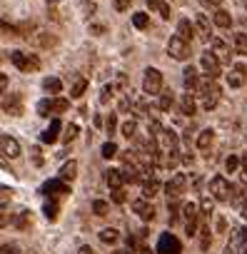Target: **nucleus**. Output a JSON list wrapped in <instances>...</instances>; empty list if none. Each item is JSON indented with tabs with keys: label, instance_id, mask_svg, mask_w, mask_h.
<instances>
[{
	"label": "nucleus",
	"instance_id": "1",
	"mask_svg": "<svg viewBox=\"0 0 247 254\" xmlns=\"http://www.w3.org/2000/svg\"><path fill=\"white\" fill-rule=\"evenodd\" d=\"M197 92H200V97H202V107H205V110H212V107L217 105V100H220V85L215 82V77L202 80V82L197 85Z\"/></svg>",
	"mask_w": 247,
	"mask_h": 254
},
{
	"label": "nucleus",
	"instance_id": "2",
	"mask_svg": "<svg viewBox=\"0 0 247 254\" xmlns=\"http://www.w3.org/2000/svg\"><path fill=\"white\" fill-rule=\"evenodd\" d=\"M70 107V102L65 97H45L38 102V115L40 117H48V115H60Z\"/></svg>",
	"mask_w": 247,
	"mask_h": 254
},
{
	"label": "nucleus",
	"instance_id": "3",
	"mask_svg": "<svg viewBox=\"0 0 247 254\" xmlns=\"http://www.w3.org/2000/svg\"><path fill=\"white\" fill-rule=\"evenodd\" d=\"M10 60H13V65H15L18 70H23V72H35V70H40V58H38V55L15 50V53L10 55Z\"/></svg>",
	"mask_w": 247,
	"mask_h": 254
},
{
	"label": "nucleus",
	"instance_id": "4",
	"mask_svg": "<svg viewBox=\"0 0 247 254\" xmlns=\"http://www.w3.org/2000/svg\"><path fill=\"white\" fill-rule=\"evenodd\" d=\"M40 194H43L45 199H60V197L70 194V187H68V182H63V180L58 177V180H48V182L43 185Z\"/></svg>",
	"mask_w": 247,
	"mask_h": 254
},
{
	"label": "nucleus",
	"instance_id": "5",
	"mask_svg": "<svg viewBox=\"0 0 247 254\" xmlns=\"http://www.w3.org/2000/svg\"><path fill=\"white\" fill-rule=\"evenodd\" d=\"M210 194H212V199H217V202H230L232 185H230L225 177H212V180H210Z\"/></svg>",
	"mask_w": 247,
	"mask_h": 254
},
{
	"label": "nucleus",
	"instance_id": "6",
	"mask_svg": "<svg viewBox=\"0 0 247 254\" xmlns=\"http://www.w3.org/2000/svg\"><path fill=\"white\" fill-rule=\"evenodd\" d=\"M167 55L172 60H187L190 58V43L182 40L180 35H172L170 43H167Z\"/></svg>",
	"mask_w": 247,
	"mask_h": 254
},
{
	"label": "nucleus",
	"instance_id": "7",
	"mask_svg": "<svg viewBox=\"0 0 247 254\" xmlns=\"http://www.w3.org/2000/svg\"><path fill=\"white\" fill-rule=\"evenodd\" d=\"M143 90L148 95H160V90H163V72L155 70V67H148L145 77H143Z\"/></svg>",
	"mask_w": 247,
	"mask_h": 254
},
{
	"label": "nucleus",
	"instance_id": "8",
	"mask_svg": "<svg viewBox=\"0 0 247 254\" xmlns=\"http://www.w3.org/2000/svg\"><path fill=\"white\" fill-rule=\"evenodd\" d=\"M247 247V227H240L230 234V242L225 247V254H242Z\"/></svg>",
	"mask_w": 247,
	"mask_h": 254
},
{
	"label": "nucleus",
	"instance_id": "9",
	"mask_svg": "<svg viewBox=\"0 0 247 254\" xmlns=\"http://www.w3.org/2000/svg\"><path fill=\"white\" fill-rule=\"evenodd\" d=\"M158 254H182L180 239L175 234H170V232L160 234V239H158Z\"/></svg>",
	"mask_w": 247,
	"mask_h": 254
},
{
	"label": "nucleus",
	"instance_id": "10",
	"mask_svg": "<svg viewBox=\"0 0 247 254\" xmlns=\"http://www.w3.org/2000/svg\"><path fill=\"white\" fill-rule=\"evenodd\" d=\"M182 217H185V232H187L190 237H195V234H197V219H200L197 204H192V202L182 204Z\"/></svg>",
	"mask_w": 247,
	"mask_h": 254
},
{
	"label": "nucleus",
	"instance_id": "11",
	"mask_svg": "<svg viewBox=\"0 0 247 254\" xmlns=\"http://www.w3.org/2000/svg\"><path fill=\"white\" fill-rule=\"evenodd\" d=\"M200 63H202V70H205V75L217 80V75H220V65H222V63L215 58V53H212V50H205V53L200 55Z\"/></svg>",
	"mask_w": 247,
	"mask_h": 254
},
{
	"label": "nucleus",
	"instance_id": "12",
	"mask_svg": "<svg viewBox=\"0 0 247 254\" xmlns=\"http://www.w3.org/2000/svg\"><path fill=\"white\" fill-rule=\"evenodd\" d=\"M0 107H3L5 115H13V117L23 115V100H20V95H5L3 102H0Z\"/></svg>",
	"mask_w": 247,
	"mask_h": 254
},
{
	"label": "nucleus",
	"instance_id": "13",
	"mask_svg": "<svg viewBox=\"0 0 247 254\" xmlns=\"http://www.w3.org/2000/svg\"><path fill=\"white\" fill-rule=\"evenodd\" d=\"M133 212H135V214H138L143 222H153V219H155V207H153V204H150L145 197L133 202Z\"/></svg>",
	"mask_w": 247,
	"mask_h": 254
},
{
	"label": "nucleus",
	"instance_id": "14",
	"mask_svg": "<svg viewBox=\"0 0 247 254\" xmlns=\"http://www.w3.org/2000/svg\"><path fill=\"white\" fill-rule=\"evenodd\" d=\"M0 147H3V155L10 157V160L20 157V142L10 135H0Z\"/></svg>",
	"mask_w": 247,
	"mask_h": 254
},
{
	"label": "nucleus",
	"instance_id": "15",
	"mask_svg": "<svg viewBox=\"0 0 247 254\" xmlns=\"http://www.w3.org/2000/svg\"><path fill=\"white\" fill-rule=\"evenodd\" d=\"M185 185H187V180H185V175H175L167 185H165V192H167V197L175 202L182 192H185Z\"/></svg>",
	"mask_w": 247,
	"mask_h": 254
},
{
	"label": "nucleus",
	"instance_id": "16",
	"mask_svg": "<svg viewBox=\"0 0 247 254\" xmlns=\"http://www.w3.org/2000/svg\"><path fill=\"white\" fill-rule=\"evenodd\" d=\"M210 43H212V53H215V58H217L222 65H227V63H230V58H232V55H230L227 43H225V40H220V38H212Z\"/></svg>",
	"mask_w": 247,
	"mask_h": 254
},
{
	"label": "nucleus",
	"instance_id": "17",
	"mask_svg": "<svg viewBox=\"0 0 247 254\" xmlns=\"http://www.w3.org/2000/svg\"><path fill=\"white\" fill-rule=\"evenodd\" d=\"M245 80H247V67L245 65H235L230 70V75H227V85L230 87H242Z\"/></svg>",
	"mask_w": 247,
	"mask_h": 254
},
{
	"label": "nucleus",
	"instance_id": "18",
	"mask_svg": "<svg viewBox=\"0 0 247 254\" xmlns=\"http://www.w3.org/2000/svg\"><path fill=\"white\" fill-rule=\"evenodd\" d=\"M195 33H197V35H200V40H205V43H210V40H212L210 20H207L205 15H197V20H195Z\"/></svg>",
	"mask_w": 247,
	"mask_h": 254
},
{
	"label": "nucleus",
	"instance_id": "19",
	"mask_svg": "<svg viewBox=\"0 0 247 254\" xmlns=\"http://www.w3.org/2000/svg\"><path fill=\"white\" fill-rule=\"evenodd\" d=\"M105 182L110 190H120L122 185H125V175H122V170H107L105 172Z\"/></svg>",
	"mask_w": 247,
	"mask_h": 254
},
{
	"label": "nucleus",
	"instance_id": "20",
	"mask_svg": "<svg viewBox=\"0 0 247 254\" xmlns=\"http://www.w3.org/2000/svg\"><path fill=\"white\" fill-rule=\"evenodd\" d=\"M180 110H182V115H195L197 102H195V95H190V90L180 97Z\"/></svg>",
	"mask_w": 247,
	"mask_h": 254
},
{
	"label": "nucleus",
	"instance_id": "21",
	"mask_svg": "<svg viewBox=\"0 0 247 254\" xmlns=\"http://www.w3.org/2000/svg\"><path fill=\"white\" fill-rule=\"evenodd\" d=\"M75 175H78V162H75V160H68V162L60 167V180H63V182H73Z\"/></svg>",
	"mask_w": 247,
	"mask_h": 254
},
{
	"label": "nucleus",
	"instance_id": "22",
	"mask_svg": "<svg viewBox=\"0 0 247 254\" xmlns=\"http://www.w3.org/2000/svg\"><path fill=\"white\" fill-rule=\"evenodd\" d=\"M158 192H160V182H158L155 177H150V180H143V197H145V199H153V197H158Z\"/></svg>",
	"mask_w": 247,
	"mask_h": 254
},
{
	"label": "nucleus",
	"instance_id": "23",
	"mask_svg": "<svg viewBox=\"0 0 247 254\" xmlns=\"http://www.w3.org/2000/svg\"><path fill=\"white\" fill-rule=\"evenodd\" d=\"M58 135H60V120H53L50 127L43 132V142H45V145H53V142L58 140Z\"/></svg>",
	"mask_w": 247,
	"mask_h": 254
},
{
	"label": "nucleus",
	"instance_id": "24",
	"mask_svg": "<svg viewBox=\"0 0 247 254\" xmlns=\"http://www.w3.org/2000/svg\"><path fill=\"white\" fill-rule=\"evenodd\" d=\"M182 75H185V77H182V80H185V87H187V90H197V85H200L197 70L190 65V67H185V72H182Z\"/></svg>",
	"mask_w": 247,
	"mask_h": 254
},
{
	"label": "nucleus",
	"instance_id": "25",
	"mask_svg": "<svg viewBox=\"0 0 247 254\" xmlns=\"http://www.w3.org/2000/svg\"><path fill=\"white\" fill-rule=\"evenodd\" d=\"M177 35H180L182 40H187V43L195 38V28L190 25V20H180V23H177Z\"/></svg>",
	"mask_w": 247,
	"mask_h": 254
},
{
	"label": "nucleus",
	"instance_id": "26",
	"mask_svg": "<svg viewBox=\"0 0 247 254\" xmlns=\"http://www.w3.org/2000/svg\"><path fill=\"white\" fill-rule=\"evenodd\" d=\"M212 20H215L217 28H230V25H232V15H230L227 10H222V8H217V13H215Z\"/></svg>",
	"mask_w": 247,
	"mask_h": 254
},
{
	"label": "nucleus",
	"instance_id": "27",
	"mask_svg": "<svg viewBox=\"0 0 247 254\" xmlns=\"http://www.w3.org/2000/svg\"><path fill=\"white\" fill-rule=\"evenodd\" d=\"M60 87H63L60 77H45V80H43V90H45L48 95H55V92H60Z\"/></svg>",
	"mask_w": 247,
	"mask_h": 254
},
{
	"label": "nucleus",
	"instance_id": "28",
	"mask_svg": "<svg viewBox=\"0 0 247 254\" xmlns=\"http://www.w3.org/2000/svg\"><path fill=\"white\" fill-rule=\"evenodd\" d=\"M232 43H235V50L240 55H247V33H235Z\"/></svg>",
	"mask_w": 247,
	"mask_h": 254
},
{
	"label": "nucleus",
	"instance_id": "29",
	"mask_svg": "<svg viewBox=\"0 0 247 254\" xmlns=\"http://www.w3.org/2000/svg\"><path fill=\"white\" fill-rule=\"evenodd\" d=\"M212 137H215L212 130H202V132L197 135V147H200V150H207V147L212 145Z\"/></svg>",
	"mask_w": 247,
	"mask_h": 254
},
{
	"label": "nucleus",
	"instance_id": "30",
	"mask_svg": "<svg viewBox=\"0 0 247 254\" xmlns=\"http://www.w3.org/2000/svg\"><path fill=\"white\" fill-rule=\"evenodd\" d=\"M58 212H60L58 202H55V199H45V217H48L50 222H55V219H58Z\"/></svg>",
	"mask_w": 247,
	"mask_h": 254
},
{
	"label": "nucleus",
	"instance_id": "31",
	"mask_svg": "<svg viewBox=\"0 0 247 254\" xmlns=\"http://www.w3.org/2000/svg\"><path fill=\"white\" fill-rule=\"evenodd\" d=\"M120 130H122V135H125L128 140H133L135 132H138V122H135V120H128V122H122Z\"/></svg>",
	"mask_w": 247,
	"mask_h": 254
},
{
	"label": "nucleus",
	"instance_id": "32",
	"mask_svg": "<svg viewBox=\"0 0 247 254\" xmlns=\"http://www.w3.org/2000/svg\"><path fill=\"white\" fill-rule=\"evenodd\" d=\"M117 237H120V232H117V229H112V227H107V229H102V232H100V239H102L105 244H115V242H117Z\"/></svg>",
	"mask_w": 247,
	"mask_h": 254
},
{
	"label": "nucleus",
	"instance_id": "33",
	"mask_svg": "<svg viewBox=\"0 0 247 254\" xmlns=\"http://www.w3.org/2000/svg\"><path fill=\"white\" fill-rule=\"evenodd\" d=\"M78 132H80V127H78V125H68V127H65V135H63V142H65V145L73 142V140L78 137Z\"/></svg>",
	"mask_w": 247,
	"mask_h": 254
},
{
	"label": "nucleus",
	"instance_id": "34",
	"mask_svg": "<svg viewBox=\"0 0 247 254\" xmlns=\"http://www.w3.org/2000/svg\"><path fill=\"white\" fill-rule=\"evenodd\" d=\"M148 23H150L148 13H135V15H133V25H135V28L143 30V28H148Z\"/></svg>",
	"mask_w": 247,
	"mask_h": 254
},
{
	"label": "nucleus",
	"instance_id": "35",
	"mask_svg": "<svg viewBox=\"0 0 247 254\" xmlns=\"http://www.w3.org/2000/svg\"><path fill=\"white\" fill-rule=\"evenodd\" d=\"M102 157H105V160L117 157V145H115V142H105V145H102Z\"/></svg>",
	"mask_w": 247,
	"mask_h": 254
},
{
	"label": "nucleus",
	"instance_id": "36",
	"mask_svg": "<svg viewBox=\"0 0 247 254\" xmlns=\"http://www.w3.org/2000/svg\"><path fill=\"white\" fill-rule=\"evenodd\" d=\"M237 167H240V157H237V155H230V157L225 160V170H227V172L232 175V172H235Z\"/></svg>",
	"mask_w": 247,
	"mask_h": 254
},
{
	"label": "nucleus",
	"instance_id": "37",
	"mask_svg": "<svg viewBox=\"0 0 247 254\" xmlns=\"http://www.w3.org/2000/svg\"><path fill=\"white\" fill-rule=\"evenodd\" d=\"M92 212H95L97 217H105V214H107V202H102V199H95V202H92Z\"/></svg>",
	"mask_w": 247,
	"mask_h": 254
},
{
	"label": "nucleus",
	"instance_id": "38",
	"mask_svg": "<svg viewBox=\"0 0 247 254\" xmlns=\"http://www.w3.org/2000/svg\"><path fill=\"white\" fill-rule=\"evenodd\" d=\"M85 87H87V80H78V82L73 85V90H70V95H73V97H80V95L85 92Z\"/></svg>",
	"mask_w": 247,
	"mask_h": 254
},
{
	"label": "nucleus",
	"instance_id": "39",
	"mask_svg": "<svg viewBox=\"0 0 247 254\" xmlns=\"http://www.w3.org/2000/svg\"><path fill=\"white\" fill-rule=\"evenodd\" d=\"M172 92H165V95H160V110H170L172 107Z\"/></svg>",
	"mask_w": 247,
	"mask_h": 254
},
{
	"label": "nucleus",
	"instance_id": "40",
	"mask_svg": "<svg viewBox=\"0 0 247 254\" xmlns=\"http://www.w3.org/2000/svg\"><path fill=\"white\" fill-rule=\"evenodd\" d=\"M200 234H202L200 247H202V249H210V229H207V227H202V229H200Z\"/></svg>",
	"mask_w": 247,
	"mask_h": 254
},
{
	"label": "nucleus",
	"instance_id": "41",
	"mask_svg": "<svg viewBox=\"0 0 247 254\" xmlns=\"http://www.w3.org/2000/svg\"><path fill=\"white\" fill-rule=\"evenodd\" d=\"M200 209H202V214L207 217V214H212V199L210 197H205L202 199V204H200Z\"/></svg>",
	"mask_w": 247,
	"mask_h": 254
},
{
	"label": "nucleus",
	"instance_id": "42",
	"mask_svg": "<svg viewBox=\"0 0 247 254\" xmlns=\"http://www.w3.org/2000/svg\"><path fill=\"white\" fill-rule=\"evenodd\" d=\"M112 202H117V204L125 202V192H122V187L120 190H112Z\"/></svg>",
	"mask_w": 247,
	"mask_h": 254
},
{
	"label": "nucleus",
	"instance_id": "43",
	"mask_svg": "<svg viewBox=\"0 0 247 254\" xmlns=\"http://www.w3.org/2000/svg\"><path fill=\"white\" fill-rule=\"evenodd\" d=\"M0 33H8V35H18V28L8 25V23H0Z\"/></svg>",
	"mask_w": 247,
	"mask_h": 254
},
{
	"label": "nucleus",
	"instance_id": "44",
	"mask_svg": "<svg viewBox=\"0 0 247 254\" xmlns=\"http://www.w3.org/2000/svg\"><path fill=\"white\" fill-rule=\"evenodd\" d=\"M158 10H160V15H163L165 20L170 18V5H167V3H160V5H158Z\"/></svg>",
	"mask_w": 247,
	"mask_h": 254
},
{
	"label": "nucleus",
	"instance_id": "45",
	"mask_svg": "<svg viewBox=\"0 0 247 254\" xmlns=\"http://www.w3.org/2000/svg\"><path fill=\"white\" fill-rule=\"evenodd\" d=\"M200 3H202L205 8H215V10H217V8H220V3H222V0H200Z\"/></svg>",
	"mask_w": 247,
	"mask_h": 254
},
{
	"label": "nucleus",
	"instance_id": "46",
	"mask_svg": "<svg viewBox=\"0 0 247 254\" xmlns=\"http://www.w3.org/2000/svg\"><path fill=\"white\" fill-rule=\"evenodd\" d=\"M115 127H117V120H115V115H110V117H107V132H110V135L115 132Z\"/></svg>",
	"mask_w": 247,
	"mask_h": 254
},
{
	"label": "nucleus",
	"instance_id": "47",
	"mask_svg": "<svg viewBox=\"0 0 247 254\" xmlns=\"http://www.w3.org/2000/svg\"><path fill=\"white\" fill-rule=\"evenodd\" d=\"M13 222H15V227H25L28 224V212H23V217H15Z\"/></svg>",
	"mask_w": 247,
	"mask_h": 254
},
{
	"label": "nucleus",
	"instance_id": "48",
	"mask_svg": "<svg viewBox=\"0 0 247 254\" xmlns=\"http://www.w3.org/2000/svg\"><path fill=\"white\" fill-rule=\"evenodd\" d=\"M15 244H5V247H0V254H15Z\"/></svg>",
	"mask_w": 247,
	"mask_h": 254
},
{
	"label": "nucleus",
	"instance_id": "49",
	"mask_svg": "<svg viewBox=\"0 0 247 254\" xmlns=\"http://www.w3.org/2000/svg\"><path fill=\"white\" fill-rule=\"evenodd\" d=\"M8 224H10V214L0 212V229H3V227H8Z\"/></svg>",
	"mask_w": 247,
	"mask_h": 254
},
{
	"label": "nucleus",
	"instance_id": "50",
	"mask_svg": "<svg viewBox=\"0 0 247 254\" xmlns=\"http://www.w3.org/2000/svg\"><path fill=\"white\" fill-rule=\"evenodd\" d=\"M110 95H112V87H105V90H102V95H100V102H107V100H110Z\"/></svg>",
	"mask_w": 247,
	"mask_h": 254
},
{
	"label": "nucleus",
	"instance_id": "51",
	"mask_svg": "<svg viewBox=\"0 0 247 254\" xmlns=\"http://www.w3.org/2000/svg\"><path fill=\"white\" fill-rule=\"evenodd\" d=\"M8 87V75H3V72H0V92H3Z\"/></svg>",
	"mask_w": 247,
	"mask_h": 254
},
{
	"label": "nucleus",
	"instance_id": "52",
	"mask_svg": "<svg viewBox=\"0 0 247 254\" xmlns=\"http://www.w3.org/2000/svg\"><path fill=\"white\" fill-rule=\"evenodd\" d=\"M240 212H242V217H245V219H247V199H245V202H242V204H240Z\"/></svg>",
	"mask_w": 247,
	"mask_h": 254
},
{
	"label": "nucleus",
	"instance_id": "53",
	"mask_svg": "<svg viewBox=\"0 0 247 254\" xmlns=\"http://www.w3.org/2000/svg\"><path fill=\"white\" fill-rule=\"evenodd\" d=\"M160 3H163V0H148V5H150V8H155V10H158V5H160Z\"/></svg>",
	"mask_w": 247,
	"mask_h": 254
},
{
	"label": "nucleus",
	"instance_id": "54",
	"mask_svg": "<svg viewBox=\"0 0 247 254\" xmlns=\"http://www.w3.org/2000/svg\"><path fill=\"white\" fill-rule=\"evenodd\" d=\"M78 254H92V249H90V247H80V252H78Z\"/></svg>",
	"mask_w": 247,
	"mask_h": 254
},
{
	"label": "nucleus",
	"instance_id": "55",
	"mask_svg": "<svg viewBox=\"0 0 247 254\" xmlns=\"http://www.w3.org/2000/svg\"><path fill=\"white\" fill-rule=\"evenodd\" d=\"M112 254H130V252H125V249H117V252H112Z\"/></svg>",
	"mask_w": 247,
	"mask_h": 254
},
{
	"label": "nucleus",
	"instance_id": "56",
	"mask_svg": "<svg viewBox=\"0 0 247 254\" xmlns=\"http://www.w3.org/2000/svg\"><path fill=\"white\" fill-rule=\"evenodd\" d=\"M143 254H153V252H150V249H143Z\"/></svg>",
	"mask_w": 247,
	"mask_h": 254
},
{
	"label": "nucleus",
	"instance_id": "57",
	"mask_svg": "<svg viewBox=\"0 0 247 254\" xmlns=\"http://www.w3.org/2000/svg\"><path fill=\"white\" fill-rule=\"evenodd\" d=\"M242 254H247V247H245V252H242Z\"/></svg>",
	"mask_w": 247,
	"mask_h": 254
}]
</instances>
